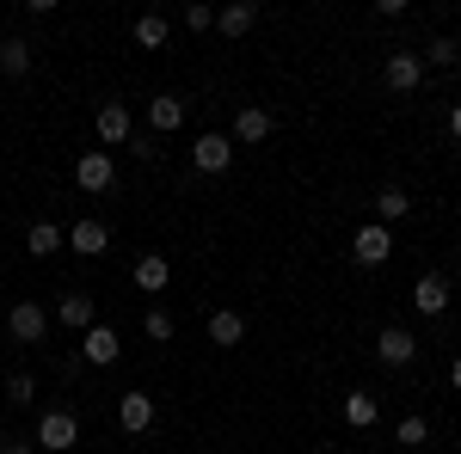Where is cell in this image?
Returning a JSON list of instances; mask_svg holds the SVG:
<instances>
[{"mask_svg":"<svg viewBox=\"0 0 461 454\" xmlns=\"http://www.w3.org/2000/svg\"><path fill=\"white\" fill-rule=\"evenodd\" d=\"M37 449H50V454H68L74 442H80V418L74 412H62V405H50L43 418H37V436H32Z\"/></svg>","mask_w":461,"mask_h":454,"instance_id":"obj_1","label":"cell"},{"mask_svg":"<svg viewBox=\"0 0 461 454\" xmlns=\"http://www.w3.org/2000/svg\"><path fill=\"white\" fill-rule=\"evenodd\" d=\"M351 258L363 264V271H375V264H388V258H393V227H382V221H369V227H357V234H351Z\"/></svg>","mask_w":461,"mask_h":454,"instance_id":"obj_2","label":"cell"},{"mask_svg":"<svg viewBox=\"0 0 461 454\" xmlns=\"http://www.w3.org/2000/svg\"><path fill=\"white\" fill-rule=\"evenodd\" d=\"M74 184H80L86 197H99V191H111V184H117V166H111L105 147H86V154L74 160Z\"/></svg>","mask_w":461,"mask_h":454,"instance_id":"obj_3","label":"cell"},{"mask_svg":"<svg viewBox=\"0 0 461 454\" xmlns=\"http://www.w3.org/2000/svg\"><path fill=\"white\" fill-rule=\"evenodd\" d=\"M382 80H388L393 93H419V86H425V56H419V49H393Z\"/></svg>","mask_w":461,"mask_h":454,"instance_id":"obj_4","label":"cell"},{"mask_svg":"<svg viewBox=\"0 0 461 454\" xmlns=\"http://www.w3.org/2000/svg\"><path fill=\"white\" fill-rule=\"evenodd\" d=\"M123 356V338L111 332V325H86L80 332V362H93V369H111Z\"/></svg>","mask_w":461,"mask_h":454,"instance_id":"obj_5","label":"cell"},{"mask_svg":"<svg viewBox=\"0 0 461 454\" xmlns=\"http://www.w3.org/2000/svg\"><path fill=\"white\" fill-rule=\"evenodd\" d=\"M419 356V338L406 332V325H382V338H375V362L382 369H406Z\"/></svg>","mask_w":461,"mask_h":454,"instance_id":"obj_6","label":"cell"},{"mask_svg":"<svg viewBox=\"0 0 461 454\" xmlns=\"http://www.w3.org/2000/svg\"><path fill=\"white\" fill-rule=\"evenodd\" d=\"M99 141H105V147L136 141V117H130V105H123V99H105V105H99Z\"/></svg>","mask_w":461,"mask_h":454,"instance_id":"obj_7","label":"cell"},{"mask_svg":"<svg viewBox=\"0 0 461 454\" xmlns=\"http://www.w3.org/2000/svg\"><path fill=\"white\" fill-rule=\"evenodd\" d=\"M191 166L197 173H228L234 166V136H197V147H191Z\"/></svg>","mask_w":461,"mask_h":454,"instance_id":"obj_8","label":"cell"},{"mask_svg":"<svg viewBox=\"0 0 461 454\" xmlns=\"http://www.w3.org/2000/svg\"><path fill=\"white\" fill-rule=\"evenodd\" d=\"M6 332H13L19 344H43V338H50V314H43L37 301H19V307L6 314Z\"/></svg>","mask_w":461,"mask_h":454,"instance_id":"obj_9","label":"cell"},{"mask_svg":"<svg viewBox=\"0 0 461 454\" xmlns=\"http://www.w3.org/2000/svg\"><path fill=\"white\" fill-rule=\"evenodd\" d=\"M271 111L265 105H240L234 111V147H258V141H271Z\"/></svg>","mask_w":461,"mask_h":454,"instance_id":"obj_10","label":"cell"},{"mask_svg":"<svg viewBox=\"0 0 461 454\" xmlns=\"http://www.w3.org/2000/svg\"><path fill=\"white\" fill-rule=\"evenodd\" d=\"M449 295H456V289H449V277H437V271H425V277L412 282V307H419L425 319L443 314V307H449Z\"/></svg>","mask_w":461,"mask_h":454,"instance_id":"obj_11","label":"cell"},{"mask_svg":"<svg viewBox=\"0 0 461 454\" xmlns=\"http://www.w3.org/2000/svg\"><path fill=\"white\" fill-rule=\"evenodd\" d=\"M154 418H160V412H154V399H148V393H123V399H117V423H123L130 436H148Z\"/></svg>","mask_w":461,"mask_h":454,"instance_id":"obj_12","label":"cell"},{"mask_svg":"<svg viewBox=\"0 0 461 454\" xmlns=\"http://www.w3.org/2000/svg\"><path fill=\"white\" fill-rule=\"evenodd\" d=\"M68 245L80 252V258H105V252H111V227L86 215V221H74V227H68Z\"/></svg>","mask_w":461,"mask_h":454,"instance_id":"obj_13","label":"cell"},{"mask_svg":"<svg viewBox=\"0 0 461 454\" xmlns=\"http://www.w3.org/2000/svg\"><path fill=\"white\" fill-rule=\"evenodd\" d=\"M56 319L74 325V332H86V325H99V307H93V295H86V289H68V295L56 301Z\"/></svg>","mask_w":461,"mask_h":454,"instance_id":"obj_14","label":"cell"},{"mask_svg":"<svg viewBox=\"0 0 461 454\" xmlns=\"http://www.w3.org/2000/svg\"><path fill=\"white\" fill-rule=\"evenodd\" d=\"M178 123H185V99H173V93L148 99V129H154V136H173Z\"/></svg>","mask_w":461,"mask_h":454,"instance_id":"obj_15","label":"cell"},{"mask_svg":"<svg viewBox=\"0 0 461 454\" xmlns=\"http://www.w3.org/2000/svg\"><path fill=\"white\" fill-rule=\"evenodd\" d=\"M62 245H68V234H62L56 221H32V227H25V252H32V258H56Z\"/></svg>","mask_w":461,"mask_h":454,"instance_id":"obj_16","label":"cell"},{"mask_svg":"<svg viewBox=\"0 0 461 454\" xmlns=\"http://www.w3.org/2000/svg\"><path fill=\"white\" fill-rule=\"evenodd\" d=\"M167 282H173V264H167L160 252H142V258H136V289H142V295H160Z\"/></svg>","mask_w":461,"mask_h":454,"instance_id":"obj_17","label":"cell"},{"mask_svg":"<svg viewBox=\"0 0 461 454\" xmlns=\"http://www.w3.org/2000/svg\"><path fill=\"white\" fill-rule=\"evenodd\" d=\"M252 25H258V6H252V0H234V6L215 13V31H221V37H247Z\"/></svg>","mask_w":461,"mask_h":454,"instance_id":"obj_18","label":"cell"},{"mask_svg":"<svg viewBox=\"0 0 461 454\" xmlns=\"http://www.w3.org/2000/svg\"><path fill=\"white\" fill-rule=\"evenodd\" d=\"M240 338H247V314H234V307H221V314H210V344L234 350Z\"/></svg>","mask_w":461,"mask_h":454,"instance_id":"obj_19","label":"cell"},{"mask_svg":"<svg viewBox=\"0 0 461 454\" xmlns=\"http://www.w3.org/2000/svg\"><path fill=\"white\" fill-rule=\"evenodd\" d=\"M130 37H136L142 49H167V37H173V25H167V13H142V19L130 25Z\"/></svg>","mask_w":461,"mask_h":454,"instance_id":"obj_20","label":"cell"},{"mask_svg":"<svg viewBox=\"0 0 461 454\" xmlns=\"http://www.w3.org/2000/svg\"><path fill=\"white\" fill-rule=\"evenodd\" d=\"M406 209H412V197H406L400 184H382V191H375V221H382V227H393Z\"/></svg>","mask_w":461,"mask_h":454,"instance_id":"obj_21","label":"cell"},{"mask_svg":"<svg viewBox=\"0 0 461 454\" xmlns=\"http://www.w3.org/2000/svg\"><path fill=\"white\" fill-rule=\"evenodd\" d=\"M375 418H382L375 393H345V423H351V430H369Z\"/></svg>","mask_w":461,"mask_h":454,"instance_id":"obj_22","label":"cell"},{"mask_svg":"<svg viewBox=\"0 0 461 454\" xmlns=\"http://www.w3.org/2000/svg\"><path fill=\"white\" fill-rule=\"evenodd\" d=\"M0 74H13V80L32 74V43H25V37H6V43H0Z\"/></svg>","mask_w":461,"mask_h":454,"instance_id":"obj_23","label":"cell"},{"mask_svg":"<svg viewBox=\"0 0 461 454\" xmlns=\"http://www.w3.org/2000/svg\"><path fill=\"white\" fill-rule=\"evenodd\" d=\"M425 62H430V68H456V62H461V43H456V37H430V43H425Z\"/></svg>","mask_w":461,"mask_h":454,"instance_id":"obj_24","label":"cell"},{"mask_svg":"<svg viewBox=\"0 0 461 454\" xmlns=\"http://www.w3.org/2000/svg\"><path fill=\"white\" fill-rule=\"evenodd\" d=\"M393 442H400V449H425V442H430V423L425 418H400V423H393Z\"/></svg>","mask_w":461,"mask_h":454,"instance_id":"obj_25","label":"cell"},{"mask_svg":"<svg viewBox=\"0 0 461 454\" xmlns=\"http://www.w3.org/2000/svg\"><path fill=\"white\" fill-rule=\"evenodd\" d=\"M142 332L154 338V344H173L178 325H173V314H167V307H148V314H142Z\"/></svg>","mask_w":461,"mask_h":454,"instance_id":"obj_26","label":"cell"},{"mask_svg":"<svg viewBox=\"0 0 461 454\" xmlns=\"http://www.w3.org/2000/svg\"><path fill=\"white\" fill-rule=\"evenodd\" d=\"M32 399H37L32 375H6V405H32Z\"/></svg>","mask_w":461,"mask_h":454,"instance_id":"obj_27","label":"cell"},{"mask_svg":"<svg viewBox=\"0 0 461 454\" xmlns=\"http://www.w3.org/2000/svg\"><path fill=\"white\" fill-rule=\"evenodd\" d=\"M178 19H185V31H210V25H215V6H203V0H191V6H185Z\"/></svg>","mask_w":461,"mask_h":454,"instance_id":"obj_28","label":"cell"},{"mask_svg":"<svg viewBox=\"0 0 461 454\" xmlns=\"http://www.w3.org/2000/svg\"><path fill=\"white\" fill-rule=\"evenodd\" d=\"M0 454H37V442H25V436H0Z\"/></svg>","mask_w":461,"mask_h":454,"instance_id":"obj_29","label":"cell"},{"mask_svg":"<svg viewBox=\"0 0 461 454\" xmlns=\"http://www.w3.org/2000/svg\"><path fill=\"white\" fill-rule=\"evenodd\" d=\"M449 136H456V141H461V105H456V111H449Z\"/></svg>","mask_w":461,"mask_h":454,"instance_id":"obj_30","label":"cell"},{"mask_svg":"<svg viewBox=\"0 0 461 454\" xmlns=\"http://www.w3.org/2000/svg\"><path fill=\"white\" fill-rule=\"evenodd\" d=\"M449 387H456V393H461V356H456V362H449Z\"/></svg>","mask_w":461,"mask_h":454,"instance_id":"obj_31","label":"cell"},{"mask_svg":"<svg viewBox=\"0 0 461 454\" xmlns=\"http://www.w3.org/2000/svg\"><path fill=\"white\" fill-rule=\"evenodd\" d=\"M6 37H13V31H6V25H0V43H6Z\"/></svg>","mask_w":461,"mask_h":454,"instance_id":"obj_32","label":"cell"}]
</instances>
